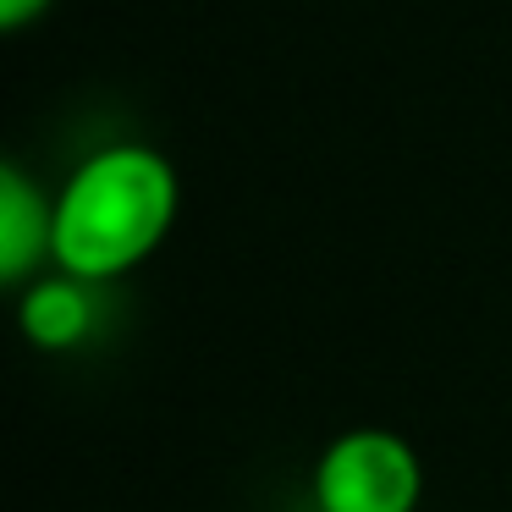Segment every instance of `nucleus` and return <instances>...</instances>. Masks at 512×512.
<instances>
[{
  "instance_id": "5",
  "label": "nucleus",
  "mask_w": 512,
  "mask_h": 512,
  "mask_svg": "<svg viewBox=\"0 0 512 512\" xmlns=\"http://www.w3.org/2000/svg\"><path fill=\"white\" fill-rule=\"evenodd\" d=\"M50 6H56V0H0V28H6V34H23V28H34Z\"/></svg>"
},
{
  "instance_id": "3",
  "label": "nucleus",
  "mask_w": 512,
  "mask_h": 512,
  "mask_svg": "<svg viewBox=\"0 0 512 512\" xmlns=\"http://www.w3.org/2000/svg\"><path fill=\"white\" fill-rule=\"evenodd\" d=\"M56 270V193H45L17 160L0 166V281L23 292Z\"/></svg>"
},
{
  "instance_id": "1",
  "label": "nucleus",
  "mask_w": 512,
  "mask_h": 512,
  "mask_svg": "<svg viewBox=\"0 0 512 512\" xmlns=\"http://www.w3.org/2000/svg\"><path fill=\"white\" fill-rule=\"evenodd\" d=\"M182 210L177 166L155 144H100L56 188V270L105 287L171 237Z\"/></svg>"
},
{
  "instance_id": "4",
  "label": "nucleus",
  "mask_w": 512,
  "mask_h": 512,
  "mask_svg": "<svg viewBox=\"0 0 512 512\" xmlns=\"http://www.w3.org/2000/svg\"><path fill=\"white\" fill-rule=\"evenodd\" d=\"M17 325H23V336L34 347L67 353V347H78L83 336L94 331V287L78 276H67V270H50V276H39L23 287Z\"/></svg>"
},
{
  "instance_id": "2",
  "label": "nucleus",
  "mask_w": 512,
  "mask_h": 512,
  "mask_svg": "<svg viewBox=\"0 0 512 512\" xmlns=\"http://www.w3.org/2000/svg\"><path fill=\"white\" fill-rule=\"evenodd\" d=\"M424 496V463L397 430H342L314 463L320 512H413Z\"/></svg>"
}]
</instances>
